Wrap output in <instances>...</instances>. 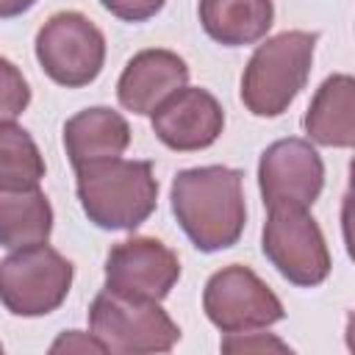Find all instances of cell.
I'll return each instance as SVG.
<instances>
[{"label":"cell","mask_w":355,"mask_h":355,"mask_svg":"<svg viewBox=\"0 0 355 355\" xmlns=\"http://www.w3.org/2000/svg\"><path fill=\"white\" fill-rule=\"evenodd\" d=\"M172 214L200 252L233 247L247 225L241 172L230 166H194L172 180Z\"/></svg>","instance_id":"cell-1"},{"label":"cell","mask_w":355,"mask_h":355,"mask_svg":"<svg viewBox=\"0 0 355 355\" xmlns=\"http://www.w3.org/2000/svg\"><path fill=\"white\" fill-rule=\"evenodd\" d=\"M83 214L103 230H136L158 205V180L150 161L108 158L75 169Z\"/></svg>","instance_id":"cell-2"},{"label":"cell","mask_w":355,"mask_h":355,"mask_svg":"<svg viewBox=\"0 0 355 355\" xmlns=\"http://www.w3.org/2000/svg\"><path fill=\"white\" fill-rule=\"evenodd\" d=\"M316 39L311 31H283L255 47L241 75V103L250 114L272 119L288 111L308 83Z\"/></svg>","instance_id":"cell-3"},{"label":"cell","mask_w":355,"mask_h":355,"mask_svg":"<svg viewBox=\"0 0 355 355\" xmlns=\"http://www.w3.org/2000/svg\"><path fill=\"white\" fill-rule=\"evenodd\" d=\"M89 330L100 338L105 352L147 355L169 352L180 341V327L153 300H136L103 288L89 308Z\"/></svg>","instance_id":"cell-4"},{"label":"cell","mask_w":355,"mask_h":355,"mask_svg":"<svg viewBox=\"0 0 355 355\" xmlns=\"http://www.w3.org/2000/svg\"><path fill=\"white\" fill-rule=\"evenodd\" d=\"M72 263L47 241L11 250L0 261V302L14 316H47L72 288Z\"/></svg>","instance_id":"cell-5"},{"label":"cell","mask_w":355,"mask_h":355,"mask_svg":"<svg viewBox=\"0 0 355 355\" xmlns=\"http://www.w3.org/2000/svg\"><path fill=\"white\" fill-rule=\"evenodd\" d=\"M33 47L44 75L67 89L89 86L105 64V36L80 11L53 14L39 28Z\"/></svg>","instance_id":"cell-6"},{"label":"cell","mask_w":355,"mask_h":355,"mask_svg":"<svg viewBox=\"0 0 355 355\" xmlns=\"http://www.w3.org/2000/svg\"><path fill=\"white\" fill-rule=\"evenodd\" d=\"M261 247L266 261L294 286L313 288L330 275V250L308 208H269Z\"/></svg>","instance_id":"cell-7"},{"label":"cell","mask_w":355,"mask_h":355,"mask_svg":"<svg viewBox=\"0 0 355 355\" xmlns=\"http://www.w3.org/2000/svg\"><path fill=\"white\" fill-rule=\"evenodd\" d=\"M202 311L222 333H247L269 327L286 316L277 294L244 263L214 272L202 291Z\"/></svg>","instance_id":"cell-8"},{"label":"cell","mask_w":355,"mask_h":355,"mask_svg":"<svg viewBox=\"0 0 355 355\" xmlns=\"http://www.w3.org/2000/svg\"><path fill=\"white\" fill-rule=\"evenodd\" d=\"M324 186L322 155L305 139H280L261 153L258 189L266 208H311Z\"/></svg>","instance_id":"cell-9"},{"label":"cell","mask_w":355,"mask_h":355,"mask_svg":"<svg viewBox=\"0 0 355 355\" xmlns=\"http://www.w3.org/2000/svg\"><path fill=\"white\" fill-rule=\"evenodd\" d=\"M180 280V258L153 236H133L114 244L105 255V288L161 302Z\"/></svg>","instance_id":"cell-10"},{"label":"cell","mask_w":355,"mask_h":355,"mask_svg":"<svg viewBox=\"0 0 355 355\" xmlns=\"http://www.w3.org/2000/svg\"><path fill=\"white\" fill-rule=\"evenodd\" d=\"M150 116L155 139L178 153L211 147L225 128V111L219 100L200 86H183L172 92Z\"/></svg>","instance_id":"cell-11"},{"label":"cell","mask_w":355,"mask_h":355,"mask_svg":"<svg viewBox=\"0 0 355 355\" xmlns=\"http://www.w3.org/2000/svg\"><path fill=\"white\" fill-rule=\"evenodd\" d=\"M186 83H189V64L172 50L150 47L136 53L125 64L116 80V97L122 108L147 116L172 92L183 89Z\"/></svg>","instance_id":"cell-12"},{"label":"cell","mask_w":355,"mask_h":355,"mask_svg":"<svg viewBox=\"0 0 355 355\" xmlns=\"http://www.w3.org/2000/svg\"><path fill=\"white\" fill-rule=\"evenodd\" d=\"M128 144H130V125L119 111L108 105L83 108L75 116H69L64 125V150L72 169L119 158L128 150Z\"/></svg>","instance_id":"cell-13"},{"label":"cell","mask_w":355,"mask_h":355,"mask_svg":"<svg viewBox=\"0 0 355 355\" xmlns=\"http://www.w3.org/2000/svg\"><path fill=\"white\" fill-rule=\"evenodd\" d=\"M305 133L322 147L355 144V80L347 72L330 75L313 94L305 111Z\"/></svg>","instance_id":"cell-14"},{"label":"cell","mask_w":355,"mask_h":355,"mask_svg":"<svg viewBox=\"0 0 355 355\" xmlns=\"http://www.w3.org/2000/svg\"><path fill=\"white\" fill-rule=\"evenodd\" d=\"M197 14L202 31L225 47L255 44L275 22L272 0H200Z\"/></svg>","instance_id":"cell-15"},{"label":"cell","mask_w":355,"mask_h":355,"mask_svg":"<svg viewBox=\"0 0 355 355\" xmlns=\"http://www.w3.org/2000/svg\"><path fill=\"white\" fill-rule=\"evenodd\" d=\"M53 208L39 186H0V244L8 250L47 241Z\"/></svg>","instance_id":"cell-16"},{"label":"cell","mask_w":355,"mask_h":355,"mask_svg":"<svg viewBox=\"0 0 355 355\" xmlns=\"http://www.w3.org/2000/svg\"><path fill=\"white\" fill-rule=\"evenodd\" d=\"M44 158L31 133L14 122H0V186H39Z\"/></svg>","instance_id":"cell-17"},{"label":"cell","mask_w":355,"mask_h":355,"mask_svg":"<svg viewBox=\"0 0 355 355\" xmlns=\"http://www.w3.org/2000/svg\"><path fill=\"white\" fill-rule=\"evenodd\" d=\"M31 103V86L17 64L0 55V122H14Z\"/></svg>","instance_id":"cell-18"},{"label":"cell","mask_w":355,"mask_h":355,"mask_svg":"<svg viewBox=\"0 0 355 355\" xmlns=\"http://www.w3.org/2000/svg\"><path fill=\"white\" fill-rule=\"evenodd\" d=\"M227 338L222 341V352H291L286 341H280L277 336H266V333H225Z\"/></svg>","instance_id":"cell-19"},{"label":"cell","mask_w":355,"mask_h":355,"mask_svg":"<svg viewBox=\"0 0 355 355\" xmlns=\"http://www.w3.org/2000/svg\"><path fill=\"white\" fill-rule=\"evenodd\" d=\"M166 0H100V6L105 11H111L114 17L125 19V22H144L150 17H155L164 8Z\"/></svg>","instance_id":"cell-20"},{"label":"cell","mask_w":355,"mask_h":355,"mask_svg":"<svg viewBox=\"0 0 355 355\" xmlns=\"http://www.w3.org/2000/svg\"><path fill=\"white\" fill-rule=\"evenodd\" d=\"M50 352H105V347L100 344L97 336L92 333H80V330H69L64 336H58L50 347Z\"/></svg>","instance_id":"cell-21"},{"label":"cell","mask_w":355,"mask_h":355,"mask_svg":"<svg viewBox=\"0 0 355 355\" xmlns=\"http://www.w3.org/2000/svg\"><path fill=\"white\" fill-rule=\"evenodd\" d=\"M39 0H0V19H14L25 11H31Z\"/></svg>","instance_id":"cell-22"},{"label":"cell","mask_w":355,"mask_h":355,"mask_svg":"<svg viewBox=\"0 0 355 355\" xmlns=\"http://www.w3.org/2000/svg\"><path fill=\"white\" fill-rule=\"evenodd\" d=\"M0 352H3V344H0Z\"/></svg>","instance_id":"cell-23"}]
</instances>
